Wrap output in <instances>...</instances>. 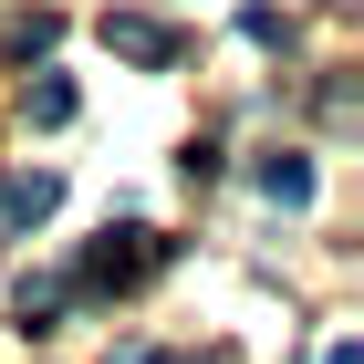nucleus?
<instances>
[{
	"label": "nucleus",
	"mask_w": 364,
	"mask_h": 364,
	"mask_svg": "<svg viewBox=\"0 0 364 364\" xmlns=\"http://www.w3.org/2000/svg\"><path fill=\"white\" fill-rule=\"evenodd\" d=\"M53 198H63V177H53V167H31V177H0V229H31V219H53Z\"/></svg>",
	"instance_id": "1"
},
{
	"label": "nucleus",
	"mask_w": 364,
	"mask_h": 364,
	"mask_svg": "<svg viewBox=\"0 0 364 364\" xmlns=\"http://www.w3.org/2000/svg\"><path fill=\"white\" fill-rule=\"evenodd\" d=\"M105 42H114L125 63H177V31H167V21H146V11H114Z\"/></svg>",
	"instance_id": "2"
},
{
	"label": "nucleus",
	"mask_w": 364,
	"mask_h": 364,
	"mask_svg": "<svg viewBox=\"0 0 364 364\" xmlns=\"http://www.w3.org/2000/svg\"><path fill=\"white\" fill-rule=\"evenodd\" d=\"M260 198L271 208H312V156H260Z\"/></svg>",
	"instance_id": "3"
},
{
	"label": "nucleus",
	"mask_w": 364,
	"mask_h": 364,
	"mask_svg": "<svg viewBox=\"0 0 364 364\" xmlns=\"http://www.w3.org/2000/svg\"><path fill=\"white\" fill-rule=\"evenodd\" d=\"M21 114H31V125H73V84H63V73H42V84L21 94Z\"/></svg>",
	"instance_id": "4"
},
{
	"label": "nucleus",
	"mask_w": 364,
	"mask_h": 364,
	"mask_svg": "<svg viewBox=\"0 0 364 364\" xmlns=\"http://www.w3.org/2000/svg\"><path fill=\"white\" fill-rule=\"evenodd\" d=\"M323 364H364V343H354V333H343V343H323Z\"/></svg>",
	"instance_id": "5"
},
{
	"label": "nucleus",
	"mask_w": 364,
	"mask_h": 364,
	"mask_svg": "<svg viewBox=\"0 0 364 364\" xmlns=\"http://www.w3.org/2000/svg\"><path fill=\"white\" fill-rule=\"evenodd\" d=\"M136 364H198V354H136Z\"/></svg>",
	"instance_id": "6"
}]
</instances>
